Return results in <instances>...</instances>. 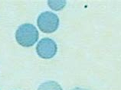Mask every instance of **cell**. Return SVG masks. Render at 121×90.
<instances>
[{"instance_id": "obj_3", "label": "cell", "mask_w": 121, "mask_h": 90, "mask_svg": "<svg viewBox=\"0 0 121 90\" xmlns=\"http://www.w3.org/2000/svg\"><path fill=\"white\" fill-rule=\"evenodd\" d=\"M58 47L55 41L48 37L42 38L37 44L36 52L41 58L51 59L55 56Z\"/></svg>"}, {"instance_id": "obj_2", "label": "cell", "mask_w": 121, "mask_h": 90, "mask_svg": "<svg viewBox=\"0 0 121 90\" xmlns=\"http://www.w3.org/2000/svg\"><path fill=\"white\" fill-rule=\"evenodd\" d=\"M37 24L44 33H53L58 28L59 18L52 12H44L39 15Z\"/></svg>"}, {"instance_id": "obj_4", "label": "cell", "mask_w": 121, "mask_h": 90, "mask_svg": "<svg viewBox=\"0 0 121 90\" xmlns=\"http://www.w3.org/2000/svg\"><path fill=\"white\" fill-rule=\"evenodd\" d=\"M38 90H63L61 86L57 82L48 81L39 86Z\"/></svg>"}, {"instance_id": "obj_6", "label": "cell", "mask_w": 121, "mask_h": 90, "mask_svg": "<svg viewBox=\"0 0 121 90\" xmlns=\"http://www.w3.org/2000/svg\"><path fill=\"white\" fill-rule=\"evenodd\" d=\"M71 90H87V89H83V88H79V87H76V88L72 89Z\"/></svg>"}, {"instance_id": "obj_1", "label": "cell", "mask_w": 121, "mask_h": 90, "mask_svg": "<svg viewBox=\"0 0 121 90\" xmlns=\"http://www.w3.org/2000/svg\"><path fill=\"white\" fill-rule=\"evenodd\" d=\"M39 34L33 25L25 23L20 25L15 32V39L18 44L25 47H29L37 42Z\"/></svg>"}, {"instance_id": "obj_5", "label": "cell", "mask_w": 121, "mask_h": 90, "mask_svg": "<svg viewBox=\"0 0 121 90\" xmlns=\"http://www.w3.org/2000/svg\"><path fill=\"white\" fill-rule=\"evenodd\" d=\"M48 5L53 10L58 11L62 9L66 5V2L65 1H48Z\"/></svg>"}]
</instances>
